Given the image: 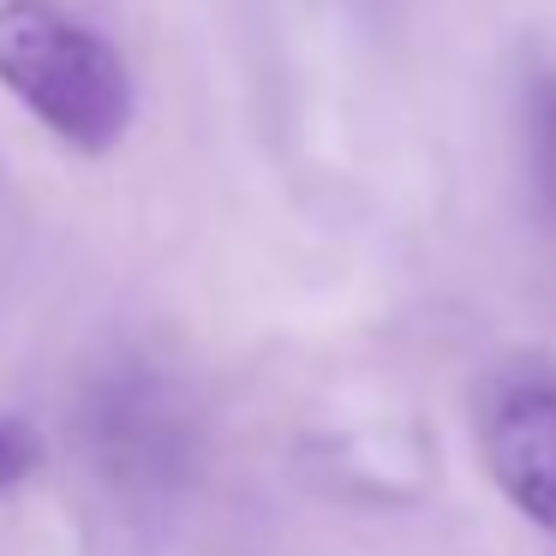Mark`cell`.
<instances>
[{
  "instance_id": "277c9868",
  "label": "cell",
  "mask_w": 556,
  "mask_h": 556,
  "mask_svg": "<svg viewBox=\"0 0 556 556\" xmlns=\"http://www.w3.org/2000/svg\"><path fill=\"white\" fill-rule=\"evenodd\" d=\"M532 150H539V180L556 198V78L532 85Z\"/></svg>"
},
{
  "instance_id": "6da1fadb",
  "label": "cell",
  "mask_w": 556,
  "mask_h": 556,
  "mask_svg": "<svg viewBox=\"0 0 556 556\" xmlns=\"http://www.w3.org/2000/svg\"><path fill=\"white\" fill-rule=\"evenodd\" d=\"M0 85L85 156L121 144L138 109L126 54L54 0H0Z\"/></svg>"
},
{
  "instance_id": "3957f363",
  "label": "cell",
  "mask_w": 556,
  "mask_h": 556,
  "mask_svg": "<svg viewBox=\"0 0 556 556\" xmlns=\"http://www.w3.org/2000/svg\"><path fill=\"white\" fill-rule=\"evenodd\" d=\"M479 448L496 491L556 539V371L503 365L479 383Z\"/></svg>"
},
{
  "instance_id": "5b68a950",
  "label": "cell",
  "mask_w": 556,
  "mask_h": 556,
  "mask_svg": "<svg viewBox=\"0 0 556 556\" xmlns=\"http://www.w3.org/2000/svg\"><path fill=\"white\" fill-rule=\"evenodd\" d=\"M37 460H42L37 437H30L25 425L0 419V491H7V484H18V479H30V467H37Z\"/></svg>"
},
{
  "instance_id": "7a4b0ae2",
  "label": "cell",
  "mask_w": 556,
  "mask_h": 556,
  "mask_svg": "<svg viewBox=\"0 0 556 556\" xmlns=\"http://www.w3.org/2000/svg\"><path fill=\"white\" fill-rule=\"evenodd\" d=\"M78 431H85V455L109 491L168 496L174 472L186 467L180 401L162 377L138 371V365H121V371L109 365L97 377V389L85 395V413H78Z\"/></svg>"
}]
</instances>
